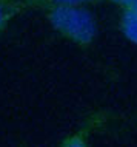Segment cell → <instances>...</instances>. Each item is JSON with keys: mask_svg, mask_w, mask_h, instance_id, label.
I'll use <instances>...</instances> for the list:
<instances>
[{"mask_svg": "<svg viewBox=\"0 0 137 147\" xmlns=\"http://www.w3.org/2000/svg\"><path fill=\"white\" fill-rule=\"evenodd\" d=\"M42 13L51 28L80 50H89L99 36V22L86 6L53 5Z\"/></svg>", "mask_w": 137, "mask_h": 147, "instance_id": "cell-1", "label": "cell"}, {"mask_svg": "<svg viewBox=\"0 0 137 147\" xmlns=\"http://www.w3.org/2000/svg\"><path fill=\"white\" fill-rule=\"evenodd\" d=\"M125 9H131V11H134V13L137 14V3H134V5L130 6V8H125Z\"/></svg>", "mask_w": 137, "mask_h": 147, "instance_id": "cell-7", "label": "cell"}, {"mask_svg": "<svg viewBox=\"0 0 137 147\" xmlns=\"http://www.w3.org/2000/svg\"><path fill=\"white\" fill-rule=\"evenodd\" d=\"M100 119H102V115H99V113L89 116L88 121L85 122V125L80 127L76 133L63 138V141H60V146H63V147H82V146H86L89 136H91V133L94 132V129H96L97 125H100Z\"/></svg>", "mask_w": 137, "mask_h": 147, "instance_id": "cell-2", "label": "cell"}, {"mask_svg": "<svg viewBox=\"0 0 137 147\" xmlns=\"http://www.w3.org/2000/svg\"><path fill=\"white\" fill-rule=\"evenodd\" d=\"M103 2L112 3V5H116L119 9H125V8H130V6L134 5V3H137V0H103Z\"/></svg>", "mask_w": 137, "mask_h": 147, "instance_id": "cell-6", "label": "cell"}, {"mask_svg": "<svg viewBox=\"0 0 137 147\" xmlns=\"http://www.w3.org/2000/svg\"><path fill=\"white\" fill-rule=\"evenodd\" d=\"M25 2L26 9H39L42 11L46 6L53 5H96V3H102L103 0H23Z\"/></svg>", "mask_w": 137, "mask_h": 147, "instance_id": "cell-5", "label": "cell"}, {"mask_svg": "<svg viewBox=\"0 0 137 147\" xmlns=\"http://www.w3.org/2000/svg\"><path fill=\"white\" fill-rule=\"evenodd\" d=\"M26 11L23 0H0V36L5 33L9 22Z\"/></svg>", "mask_w": 137, "mask_h": 147, "instance_id": "cell-3", "label": "cell"}, {"mask_svg": "<svg viewBox=\"0 0 137 147\" xmlns=\"http://www.w3.org/2000/svg\"><path fill=\"white\" fill-rule=\"evenodd\" d=\"M119 30L131 43L137 45V14L131 9H120Z\"/></svg>", "mask_w": 137, "mask_h": 147, "instance_id": "cell-4", "label": "cell"}]
</instances>
